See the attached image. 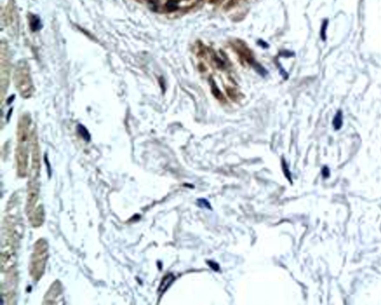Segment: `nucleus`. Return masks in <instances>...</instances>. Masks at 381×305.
I'll list each match as a JSON object with an SVG mask.
<instances>
[{
  "mask_svg": "<svg viewBox=\"0 0 381 305\" xmlns=\"http://www.w3.org/2000/svg\"><path fill=\"white\" fill-rule=\"evenodd\" d=\"M173 280H174V276L172 274H168L162 280L159 290L162 293L165 292L170 287V285L172 284Z\"/></svg>",
  "mask_w": 381,
  "mask_h": 305,
  "instance_id": "f257e3e1",
  "label": "nucleus"
},
{
  "mask_svg": "<svg viewBox=\"0 0 381 305\" xmlns=\"http://www.w3.org/2000/svg\"><path fill=\"white\" fill-rule=\"evenodd\" d=\"M250 62H251V63H252V67H254V69H255V71L258 73V74H260L261 76H263V77H264V76H267V73H268V72H267V69L264 68V67H262V66L260 64V63H257V62L255 61H251Z\"/></svg>",
  "mask_w": 381,
  "mask_h": 305,
  "instance_id": "f03ea898",
  "label": "nucleus"
},
{
  "mask_svg": "<svg viewBox=\"0 0 381 305\" xmlns=\"http://www.w3.org/2000/svg\"><path fill=\"white\" fill-rule=\"evenodd\" d=\"M41 27H42V26H41L40 23V20H39L38 16H32L31 19V28L32 31H37V30L40 29Z\"/></svg>",
  "mask_w": 381,
  "mask_h": 305,
  "instance_id": "7ed1b4c3",
  "label": "nucleus"
},
{
  "mask_svg": "<svg viewBox=\"0 0 381 305\" xmlns=\"http://www.w3.org/2000/svg\"><path fill=\"white\" fill-rule=\"evenodd\" d=\"M78 131L79 134L81 135V136L83 137V138H84L85 140H86V141L90 140V134H89V131L86 130V129L84 127V126H83L82 125H79L78 126Z\"/></svg>",
  "mask_w": 381,
  "mask_h": 305,
  "instance_id": "20e7f679",
  "label": "nucleus"
},
{
  "mask_svg": "<svg viewBox=\"0 0 381 305\" xmlns=\"http://www.w3.org/2000/svg\"><path fill=\"white\" fill-rule=\"evenodd\" d=\"M212 93L214 94V96L216 98H220L221 97V93H220V90L218 89V87L216 86L215 82H214V81L212 80Z\"/></svg>",
  "mask_w": 381,
  "mask_h": 305,
  "instance_id": "39448f33",
  "label": "nucleus"
},
{
  "mask_svg": "<svg viewBox=\"0 0 381 305\" xmlns=\"http://www.w3.org/2000/svg\"><path fill=\"white\" fill-rule=\"evenodd\" d=\"M198 204H199L200 207H201V208H208V209H211L210 204H209V202L207 200H205V199H199L198 200Z\"/></svg>",
  "mask_w": 381,
  "mask_h": 305,
  "instance_id": "423d86ee",
  "label": "nucleus"
},
{
  "mask_svg": "<svg viewBox=\"0 0 381 305\" xmlns=\"http://www.w3.org/2000/svg\"><path fill=\"white\" fill-rule=\"evenodd\" d=\"M167 7L169 9L170 11H173V10H175V9H177V5L176 2L173 1V0L169 1L167 4Z\"/></svg>",
  "mask_w": 381,
  "mask_h": 305,
  "instance_id": "0eeeda50",
  "label": "nucleus"
},
{
  "mask_svg": "<svg viewBox=\"0 0 381 305\" xmlns=\"http://www.w3.org/2000/svg\"><path fill=\"white\" fill-rule=\"evenodd\" d=\"M208 264L210 266L211 268L212 269H214V271H218L219 270V266L218 263L213 262V261H208Z\"/></svg>",
  "mask_w": 381,
  "mask_h": 305,
  "instance_id": "6e6552de",
  "label": "nucleus"
},
{
  "mask_svg": "<svg viewBox=\"0 0 381 305\" xmlns=\"http://www.w3.org/2000/svg\"><path fill=\"white\" fill-rule=\"evenodd\" d=\"M280 55L284 56V57H291V56H293L294 54L293 52H290L289 51H283V52H280Z\"/></svg>",
  "mask_w": 381,
  "mask_h": 305,
  "instance_id": "1a4fd4ad",
  "label": "nucleus"
},
{
  "mask_svg": "<svg viewBox=\"0 0 381 305\" xmlns=\"http://www.w3.org/2000/svg\"><path fill=\"white\" fill-rule=\"evenodd\" d=\"M258 44H259L260 46H261L262 48H264V49H267L269 47V45L267 44L266 42H264V41L262 40H260L258 41Z\"/></svg>",
  "mask_w": 381,
  "mask_h": 305,
  "instance_id": "9d476101",
  "label": "nucleus"
},
{
  "mask_svg": "<svg viewBox=\"0 0 381 305\" xmlns=\"http://www.w3.org/2000/svg\"><path fill=\"white\" fill-rule=\"evenodd\" d=\"M14 99V96H11L10 99H9L8 101H7V102H8V104H11V101H13Z\"/></svg>",
  "mask_w": 381,
  "mask_h": 305,
  "instance_id": "9b49d317",
  "label": "nucleus"
}]
</instances>
